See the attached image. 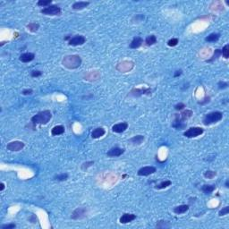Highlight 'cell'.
Here are the masks:
<instances>
[{
  "mask_svg": "<svg viewBox=\"0 0 229 229\" xmlns=\"http://www.w3.org/2000/svg\"><path fill=\"white\" fill-rule=\"evenodd\" d=\"M62 64L68 69H76L82 64V58L77 55L65 56L63 58Z\"/></svg>",
  "mask_w": 229,
  "mask_h": 229,
  "instance_id": "6da1fadb",
  "label": "cell"
},
{
  "mask_svg": "<svg viewBox=\"0 0 229 229\" xmlns=\"http://www.w3.org/2000/svg\"><path fill=\"white\" fill-rule=\"evenodd\" d=\"M52 118V113L50 110H44L33 115L31 117V123L33 124H47Z\"/></svg>",
  "mask_w": 229,
  "mask_h": 229,
  "instance_id": "7a4b0ae2",
  "label": "cell"
},
{
  "mask_svg": "<svg viewBox=\"0 0 229 229\" xmlns=\"http://www.w3.org/2000/svg\"><path fill=\"white\" fill-rule=\"evenodd\" d=\"M223 118V113L220 111H213L209 114H207L202 120V123L204 125H210L213 123H216L222 120Z\"/></svg>",
  "mask_w": 229,
  "mask_h": 229,
  "instance_id": "3957f363",
  "label": "cell"
},
{
  "mask_svg": "<svg viewBox=\"0 0 229 229\" xmlns=\"http://www.w3.org/2000/svg\"><path fill=\"white\" fill-rule=\"evenodd\" d=\"M40 13L46 15H50V16H56V15H60L62 13V10L59 6L57 5H49L48 7H45L40 10Z\"/></svg>",
  "mask_w": 229,
  "mask_h": 229,
  "instance_id": "277c9868",
  "label": "cell"
},
{
  "mask_svg": "<svg viewBox=\"0 0 229 229\" xmlns=\"http://www.w3.org/2000/svg\"><path fill=\"white\" fill-rule=\"evenodd\" d=\"M204 132V130L201 127H191L183 132V135L187 138H195L201 135Z\"/></svg>",
  "mask_w": 229,
  "mask_h": 229,
  "instance_id": "5b68a950",
  "label": "cell"
},
{
  "mask_svg": "<svg viewBox=\"0 0 229 229\" xmlns=\"http://www.w3.org/2000/svg\"><path fill=\"white\" fill-rule=\"evenodd\" d=\"M25 144L22 141H11L6 145V149L10 151H19L21 150H22L24 148Z\"/></svg>",
  "mask_w": 229,
  "mask_h": 229,
  "instance_id": "8992f818",
  "label": "cell"
},
{
  "mask_svg": "<svg viewBox=\"0 0 229 229\" xmlns=\"http://www.w3.org/2000/svg\"><path fill=\"white\" fill-rule=\"evenodd\" d=\"M86 42V39L82 35H76L73 38H71L68 41V44L70 46H82Z\"/></svg>",
  "mask_w": 229,
  "mask_h": 229,
  "instance_id": "52a82bcc",
  "label": "cell"
},
{
  "mask_svg": "<svg viewBox=\"0 0 229 229\" xmlns=\"http://www.w3.org/2000/svg\"><path fill=\"white\" fill-rule=\"evenodd\" d=\"M120 66H121V68H118L117 69L118 71H120L122 73H127L133 68L134 64L132 61H123V62L118 64L116 67H120Z\"/></svg>",
  "mask_w": 229,
  "mask_h": 229,
  "instance_id": "ba28073f",
  "label": "cell"
},
{
  "mask_svg": "<svg viewBox=\"0 0 229 229\" xmlns=\"http://www.w3.org/2000/svg\"><path fill=\"white\" fill-rule=\"evenodd\" d=\"M186 125L187 124L180 118L179 115H174V122L172 123V126L174 128H175L176 130H183V129L186 128Z\"/></svg>",
  "mask_w": 229,
  "mask_h": 229,
  "instance_id": "9c48e42d",
  "label": "cell"
},
{
  "mask_svg": "<svg viewBox=\"0 0 229 229\" xmlns=\"http://www.w3.org/2000/svg\"><path fill=\"white\" fill-rule=\"evenodd\" d=\"M87 214V210L85 208H78L76 209L71 216L72 219H82L86 217Z\"/></svg>",
  "mask_w": 229,
  "mask_h": 229,
  "instance_id": "30bf717a",
  "label": "cell"
},
{
  "mask_svg": "<svg viewBox=\"0 0 229 229\" xmlns=\"http://www.w3.org/2000/svg\"><path fill=\"white\" fill-rule=\"evenodd\" d=\"M151 92V89L148 88H141V89H132L131 91H130V94L131 96H133V97H140L141 95H144V94H150Z\"/></svg>",
  "mask_w": 229,
  "mask_h": 229,
  "instance_id": "8fae6325",
  "label": "cell"
},
{
  "mask_svg": "<svg viewBox=\"0 0 229 229\" xmlns=\"http://www.w3.org/2000/svg\"><path fill=\"white\" fill-rule=\"evenodd\" d=\"M156 171H157V169L154 167H143L138 170L137 174L140 176H148V175L154 174Z\"/></svg>",
  "mask_w": 229,
  "mask_h": 229,
  "instance_id": "7c38bea8",
  "label": "cell"
},
{
  "mask_svg": "<svg viewBox=\"0 0 229 229\" xmlns=\"http://www.w3.org/2000/svg\"><path fill=\"white\" fill-rule=\"evenodd\" d=\"M127 128H128V123H125V122H123V123H116V124L113 125L112 131L114 132H116V133H122L124 131H126Z\"/></svg>",
  "mask_w": 229,
  "mask_h": 229,
  "instance_id": "4fadbf2b",
  "label": "cell"
},
{
  "mask_svg": "<svg viewBox=\"0 0 229 229\" xmlns=\"http://www.w3.org/2000/svg\"><path fill=\"white\" fill-rule=\"evenodd\" d=\"M136 219V215L134 214H130V213H125L123 214L120 219H119V222L121 224H127V223H130L132 221H133L134 219Z\"/></svg>",
  "mask_w": 229,
  "mask_h": 229,
  "instance_id": "5bb4252c",
  "label": "cell"
},
{
  "mask_svg": "<svg viewBox=\"0 0 229 229\" xmlns=\"http://www.w3.org/2000/svg\"><path fill=\"white\" fill-rule=\"evenodd\" d=\"M123 152H124V150H123V149H121V148H118V147H115V148L110 149V150L108 151L107 155H108L109 157L114 158V157H119V156H121L122 154H123Z\"/></svg>",
  "mask_w": 229,
  "mask_h": 229,
  "instance_id": "9a60e30c",
  "label": "cell"
},
{
  "mask_svg": "<svg viewBox=\"0 0 229 229\" xmlns=\"http://www.w3.org/2000/svg\"><path fill=\"white\" fill-rule=\"evenodd\" d=\"M106 133V130L103 127H98L96 129H94L91 132V137L93 139H99L102 136H104Z\"/></svg>",
  "mask_w": 229,
  "mask_h": 229,
  "instance_id": "2e32d148",
  "label": "cell"
},
{
  "mask_svg": "<svg viewBox=\"0 0 229 229\" xmlns=\"http://www.w3.org/2000/svg\"><path fill=\"white\" fill-rule=\"evenodd\" d=\"M35 58V55L33 53L31 52H27V53H23L20 56V61H22V63H29L31 62L33 59Z\"/></svg>",
  "mask_w": 229,
  "mask_h": 229,
  "instance_id": "e0dca14e",
  "label": "cell"
},
{
  "mask_svg": "<svg viewBox=\"0 0 229 229\" xmlns=\"http://www.w3.org/2000/svg\"><path fill=\"white\" fill-rule=\"evenodd\" d=\"M142 43H143L142 38L137 36V37L133 38V40H132V42L130 43V48H131V49H138V48H140V47L142 45Z\"/></svg>",
  "mask_w": 229,
  "mask_h": 229,
  "instance_id": "ac0fdd59",
  "label": "cell"
},
{
  "mask_svg": "<svg viewBox=\"0 0 229 229\" xmlns=\"http://www.w3.org/2000/svg\"><path fill=\"white\" fill-rule=\"evenodd\" d=\"M189 210V205H186V204H183V205H179V206H176L174 208L173 211L177 214V215H180V214H183L185 213L186 211Z\"/></svg>",
  "mask_w": 229,
  "mask_h": 229,
  "instance_id": "d6986e66",
  "label": "cell"
},
{
  "mask_svg": "<svg viewBox=\"0 0 229 229\" xmlns=\"http://www.w3.org/2000/svg\"><path fill=\"white\" fill-rule=\"evenodd\" d=\"M90 4V2H85V1H79V2H75L73 3L72 8L73 10H82L85 7H87Z\"/></svg>",
  "mask_w": 229,
  "mask_h": 229,
  "instance_id": "ffe728a7",
  "label": "cell"
},
{
  "mask_svg": "<svg viewBox=\"0 0 229 229\" xmlns=\"http://www.w3.org/2000/svg\"><path fill=\"white\" fill-rule=\"evenodd\" d=\"M144 139L145 138L143 135H135L129 140V142L132 143V145H141L143 142Z\"/></svg>",
  "mask_w": 229,
  "mask_h": 229,
  "instance_id": "44dd1931",
  "label": "cell"
},
{
  "mask_svg": "<svg viewBox=\"0 0 229 229\" xmlns=\"http://www.w3.org/2000/svg\"><path fill=\"white\" fill-rule=\"evenodd\" d=\"M216 189V186L214 184H204L201 187V191L205 194H211Z\"/></svg>",
  "mask_w": 229,
  "mask_h": 229,
  "instance_id": "7402d4cb",
  "label": "cell"
},
{
  "mask_svg": "<svg viewBox=\"0 0 229 229\" xmlns=\"http://www.w3.org/2000/svg\"><path fill=\"white\" fill-rule=\"evenodd\" d=\"M64 132V127L63 125H57L55 127L52 128L51 130V134L54 136H57V135H61Z\"/></svg>",
  "mask_w": 229,
  "mask_h": 229,
  "instance_id": "603a6c76",
  "label": "cell"
},
{
  "mask_svg": "<svg viewBox=\"0 0 229 229\" xmlns=\"http://www.w3.org/2000/svg\"><path fill=\"white\" fill-rule=\"evenodd\" d=\"M193 115V112L192 111V110H190V109H186V110H183L181 114L179 115V116H180V118L184 122V121H186V120H188L190 117H192V115Z\"/></svg>",
  "mask_w": 229,
  "mask_h": 229,
  "instance_id": "cb8c5ba5",
  "label": "cell"
},
{
  "mask_svg": "<svg viewBox=\"0 0 229 229\" xmlns=\"http://www.w3.org/2000/svg\"><path fill=\"white\" fill-rule=\"evenodd\" d=\"M219 38H220L219 33H211L208 37L205 38V40L207 42H216L219 40Z\"/></svg>",
  "mask_w": 229,
  "mask_h": 229,
  "instance_id": "d4e9b609",
  "label": "cell"
},
{
  "mask_svg": "<svg viewBox=\"0 0 229 229\" xmlns=\"http://www.w3.org/2000/svg\"><path fill=\"white\" fill-rule=\"evenodd\" d=\"M145 43L147 46H152L154 44L157 43V38L155 35H150L146 38L145 40Z\"/></svg>",
  "mask_w": 229,
  "mask_h": 229,
  "instance_id": "484cf974",
  "label": "cell"
},
{
  "mask_svg": "<svg viewBox=\"0 0 229 229\" xmlns=\"http://www.w3.org/2000/svg\"><path fill=\"white\" fill-rule=\"evenodd\" d=\"M221 56H222V51H221V49H215L213 56L211 57V58H210L209 60H207V62H209V63L213 62V61H215V60L219 59V58L221 57Z\"/></svg>",
  "mask_w": 229,
  "mask_h": 229,
  "instance_id": "4316f807",
  "label": "cell"
},
{
  "mask_svg": "<svg viewBox=\"0 0 229 229\" xmlns=\"http://www.w3.org/2000/svg\"><path fill=\"white\" fill-rule=\"evenodd\" d=\"M40 28V24L37 22H30L27 25V29L31 31V32H36Z\"/></svg>",
  "mask_w": 229,
  "mask_h": 229,
  "instance_id": "83f0119b",
  "label": "cell"
},
{
  "mask_svg": "<svg viewBox=\"0 0 229 229\" xmlns=\"http://www.w3.org/2000/svg\"><path fill=\"white\" fill-rule=\"evenodd\" d=\"M171 184H172L171 181H169V180H166V181H163V182H161L159 184L156 185V189H158V190L165 189V188H167V187L170 186Z\"/></svg>",
  "mask_w": 229,
  "mask_h": 229,
  "instance_id": "f1b7e54d",
  "label": "cell"
},
{
  "mask_svg": "<svg viewBox=\"0 0 229 229\" xmlns=\"http://www.w3.org/2000/svg\"><path fill=\"white\" fill-rule=\"evenodd\" d=\"M171 226L170 224L168 222V221H164V220H159L158 221L157 225H156V228H169Z\"/></svg>",
  "mask_w": 229,
  "mask_h": 229,
  "instance_id": "f546056e",
  "label": "cell"
},
{
  "mask_svg": "<svg viewBox=\"0 0 229 229\" xmlns=\"http://www.w3.org/2000/svg\"><path fill=\"white\" fill-rule=\"evenodd\" d=\"M51 3H52L51 0H40V1H38L37 4H38L39 6L48 7V6L51 5Z\"/></svg>",
  "mask_w": 229,
  "mask_h": 229,
  "instance_id": "4dcf8cb0",
  "label": "cell"
},
{
  "mask_svg": "<svg viewBox=\"0 0 229 229\" xmlns=\"http://www.w3.org/2000/svg\"><path fill=\"white\" fill-rule=\"evenodd\" d=\"M217 175V172L212 171V170H208L204 173V177L207 179H212Z\"/></svg>",
  "mask_w": 229,
  "mask_h": 229,
  "instance_id": "1f68e13d",
  "label": "cell"
},
{
  "mask_svg": "<svg viewBox=\"0 0 229 229\" xmlns=\"http://www.w3.org/2000/svg\"><path fill=\"white\" fill-rule=\"evenodd\" d=\"M55 180H57V181H65L68 179V174L66 173H63V174H57L54 177Z\"/></svg>",
  "mask_w": 229,
  "mask_h": 229,
  "instance_id": "d6a6232c",
  "label": "cell"
},
{
  "mask_svg": "<svg viewBox=\"0 0 229 229\" xmlns=\"http://www.w3.org/2000/svg\"><path fill=\"white\" fill-rule=\"evenodd\" d=\"M222 51V56L225 57L226 59H228L229 57V45L227 44L226 46H224V48L221 49Z\"/></svg>",
  "mask_w": 229,
  "mask_h": 229,
  "instance_id": "836d02e7",
  "label": "cell"
},
{
  "mask_svg": "<svg viewBox=\"0 0 229 229\" xmlns=\"http://www.w3.org/2000/svg\"><path fill=\"white\" fill-rule=\"evenodd\" d=\"M229 213V207L228 206H226L224 208H222V210H219V217H222V216H226Z\"/></svg>",
  "mask_w": 229,
  "mask_h": 229,
  "instance_id": "e575fe53",
  "label": "cell"
},
{
  "mask_svg": "<svg viewBox=\"0 0 229 229\" xmlns=\"http://www.w3.org/2000/svg\"><path fill=\"white\" fill-rule=\"evenodd\" d=\"M94 164V161H88V162H84L82 165V170L85 171L87 170L90 167H91L92 165Z\"/></svg>",
  "mask_w": 229,
  "mask_h": 229,
  "instance_id": "d590c367",
  "label": "cell"
},
{
  "mask_svg": "<svg viewBox=\"0 0 229 229\" xmlns=\"http://www.w3.org/2000/svg\"><path fill=\"white\" fill-rule=\"evenodd\" d=\"M178 42H179L178 39L174 38V39H171V40H169L168 41V45L169 47H174V46H176V45L178 44Z\"/></svg>",
  "mask_w": 229,
  "mask_h": 229,
  "instance_id": "8d00e7d4",
  "label": "cell"
},
{
  "mask_svg": "<svg viewBox=\"0 0 229 229\" xmlns=\"http://www.w3.org/2000/svg\"><path fill=\"white\" fill-rule=\"evenodd\" d=\"M218 86H219V89L220 90H225V89H228V83L227 82H219L218 83Z\"/></svg>",
  "mask_w": 229,
  "mask_h": 229,
  "instance_id": "74e56055",
  "label": "cell"
},
{
  "mask_svg": "<svg viewBox=\"0 0 229 229\" xmlns=\"http://www.w3.org/2000/svg\"><path fill=\"white\" fill-rule=\"evenodd\" d=\"M16 228V225L13 224V223H10V224H5V225H3L1 227L2 229H13Z\"/></svg>",
  "mask_w": 229,
  "mask_h": 229,
  "instance_id": "f35d334b",
  "label": "cell"
},
{
  "mask_svg": "<svg viewBox=\"0 0 229 229\" xmlns=\"http://www.w3.org/2000/svg\"><path fill=\"white\" fill-rule=\"evenodd\" d=\"M40 75H42V72L41 71H40V70H34V71H32L31 73V77H39V76H40Z\"/></svg>",
  "mask_w": 229,
  "mask_h": 229,
  "instance_id": "ab89813d",
  "label": "cell"
},
{
  "mask_svg": "<svg viewBox=\"0 0 229 229\" xmlns=\"http://www.w3.org/2000/svg\"><path fill=\"white\" fill-rule=\"evenodd\" d=\"M184 108H185V105H184L183 103H179V104H176V105L174 106V109L177 110V111H181V110H183Z\"/></svg>",
  "mask_w": 229,
  "mask_h": 229,
  "instance_id": "60d3db41",
  "label": "cell"
},
{
  "mask_svg": "<svg viewBox=\"0 0 229 229\" xmlns=\"http://www.w3.org/2000/svg\"><path fill=\"white\" fill-rule=\"evenodd\" d=\"M32 92H33V91L31 90V89H26V90H23L22 91V95H31V94H32Z\"/></svg>",
  "mask_w": 229,
  "mask_h": 229,
  "instance_id": "b9f144b4",
  "label": "cell"
},
{
  "mask_svg": "<svg viewBox=\"0 0 229 229\" xmlns=\"http://www.w3.org/2000/svg\"><path fill=\"white\" fill-rule=\"evenodd\" d=\"M182 73H183V71H182V70H177V71H175V73H174V77H178V76H180Z\"/></svg>",
  "mask_w": 229,
  "mask_h": 229,
  "instance_id": "7bdbcfd3",
  "label": "cell"
},
{
  "mask_svg": "<svg viewBox=\"0 0 229 229\" xmlns=\"http://www.w3.org/2000/svg\"><path fill=\"white\" fill-rule=\"evenodd\" d=\"M209 101H210V98H205L204 101H201V102H199V104L203 105V104H205V103H207V102H209Z\"/></svg>",
  "mask_w": 229,
  "mask_h": 229,
  "instance_id": "ee69618b",
  "label": "cell"
},
{
  "mask_svg": "<svg viewBox=\"0 0 229 229\" xmlns=\"http://www.w3.org/2000/svg\"><path fill=\"white\" fill-rule=\"evenodd\" d=\"M225 186H226L227 188H228L229 187V181L228 180H227V181H226V183H225Z\"/></svg>",
  "mask_w": 229,
  "mask_h": 229,
  "instance_id": "f6af8a7d",
  "label": "cell"
},
{
  "mask_svg": "<svg viewBox=\"0 0 229 229\" xmlns=\"http://www.w3.org/2000/svg\"><path fill=\"white\" fill-rule=\"evenodd\" d=\"M4 189V183H1V191H3Z\"/></svg>",
  "mask_w": 229,
  "mask_h": 229,
  "instance_id": "bcb514c9",
  "label": "cell"
}]
</instances>
